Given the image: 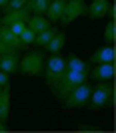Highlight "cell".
<instances>
[{
    "mask_svg": "<svg viewBox=\"0 0 116 133\" xmlns=\"http://www.w3.org/2000/svg\"><path fill=\"white\" fill-rule=\"evenodd\" d=\"M88 77L94 81H112L114 77V63H100V65H92L88 71Z\"/></svg>",
    "mask_w": 116,
    "mask_h": 133,
    "instance_id": "obj_7",
    "label": "cell"
},
{
    "mask_svg": "<svg viewBox=\"0 0 116 133\" xmlns=\"http://www.w3.org/2000/svg\"><path fill=\"white\" fill-rule=\"evenodd\" d=\"M18 38H20V42L22 44H34V38H36V34L28 28V26H24L22 30H20V34H18Z\"/></svg>",
    "mask_w": 116,
    "mask_h": 133,
    "instance_id": "obj_21",
    "label": "cell"
},
{
    "mask_svg": "<svg viewBox=\"0 0 116 133\" xmlns=\"http://www.w3.org/2000/svg\"><path fill=\"white\" fill-rule=\"evenodd\" d=\"M82 14H86V0H66V6L62 10V16H60L58 22L70 24Z\"/></svg>",
    "mask_w": 116,
    "mask_h": 133,
    "instance_id": "obj_6",
    "label": "cell"
},
{
    "mask_svg": "<svg viewBox=\"0 0 116 133\" xmlns=\"http://www.w3.org/2000/svg\"><path fill=\"white\" fill-rule=\"evenodd\" d=\"M44 63H46V57L42 50H30L22 58H18V73L28 79L40 77L44 71Z\"/></svg>",
    "mask_w": 116,
    "mask_h": 133,
    "instance_id": "obj_2",
    "label": "cell"
},
{
    "mask_svg": "<svg viewBox=\"0 0 116 133\" xmlns=\"http://www.w3.org/2000/svg\"><path fill=\"white\" fill-rule=\"evenodd\" d=\"M26 26H28L34 34H38V32H42V30L50 28V26H52V22H50L44 14H30V16L26 18Z\"/></svg>",
    "mask_w": 116,
    "mask_h": 133,
    "instance_id": "obj_11",
    "label": "cell"
},
{
    "mask_svg": "<svg viewBox=\"0 0 116 133\" xmlns=\"http://www.w3.org/2000/svg\"><path fill=\"white\" fill-rule=\"evenodd\" d=\"M0 91H2V87H0Z\"/></svg>",
    "mask_w": 116,
    "mask_h": 133,
    "instance_id": "obj_29",
    "label": "cell"
},
{
    "mask_svg": "<svg viewBox=\"0 0 116 133\" xmlns=\"http://www.w3.org/2000/svg\"><path fill=\"white\" fill-rule=\"evenodd\" d=\"M64 65H66V69H70V71H80V73H88L90 71V63H86V61H82L80 57H76V55H68L66 58H64Z\"/></svg>",
    "mask_w": 116,
    "mask_h": 133,
    "instance_id": "obj_17",
    "label": "cell"
},
{
    "mask_svg": "<svg viewBox=\"0 0 116 133\" xmlns=\"http://www.w3.org/2000/svg\"><path fill=\"white\" fill-rule=\"evenodd\" d=\"M6 52H18V50H14V49H10V46H6L4 42L0 41V55H6Z\"/></svg>",
    "mask_w": 116,
    "mask_h": 133,
    "instance_id": "obj_25",
    "label": "cell"
},
{
    "mask_svg": "<svg viewBox=\"0 0 116 133\" xmlns=\"http://www.w3.org/2000/svg\"><path fill=\"white\" fill-rule=\"evenodd\" d=\"M110 6V0H92L88 4V16L92 20H98V18H104L106 16V10Z\"/></svg>",
    "mask_w": 116,
    "mask_h": 133,
    "instance_id": "obj_13",
    "label": "cell"
},
{
    "mask_svg": "<svg viewBox=\"0 0 116 133\" xmlns=\"http://www.w3.org/2000/svg\"><path fill=\"white\" fill-rule=\"evenodd\" d=\"M64 71H66V65H64V57H60V55H52V57L44 63V81H46V87H48L50 91L54 93L56 91L58 83H60V79L64 75Z\"/></svg>",
    "mask_w": 116,
    "mask_h": 133,
    "instance_id": "obj_3",
    "label": "cell"
},
{
    "mask_svg": "<svg viewBox=\"0 0 116 133\" xmlns=\"http://www.w3.org/2000/svg\"><path fill=\"white\" fill-rule=\"evenodd\" d=\"M54 34H56V30L50 26V28H46V30H42V32L36 34V38H34V44H38V46H44V44H46V42H48L50 38L54 36Z\"/></svg>",
    "mask_w": 116,
    "mask_h": 133,
    "instance_id": "obj_19",
    "label": "cell"
},
{
    "mask_svg": "<svg viewBox=\"0 0 116 133\" xmlns=\"http://www.w3.org/2000/svg\"><path fill=\"white\" fill-rule=\"evenodd\" d=\"M26 4H28V0H8V4H6V8H4V10H14V8H26Z\"/></svg>",
    "mask_w": 116,
    "mask_h": 133,
    "instance_id": "obj_22",
    "label": "cell"
},
{
    "mask_svg": "<svg viewBox=\"0 0 116 133\" xmlns=\"http://www.w3.org/2000/svg\"><path fill=\"white\" fill-rule=\"evenodd\" d=\"M6 4H8V0H0V10L6 8Z\"/></svg>",
    "mask_w": 116,
    "mask_h": 133,
    "instance_id": "obj_28",
    "label": "cell"
},
{
    "mask_svg": "<svg viewBox=\"0 0 116 133\" xmlns=\"http://www.w3.org/2000/svg\"><path fill=\"white\" fill-rule=\"evenodd\" d=\"M6 131H8V125L4 121H0V133H6Z\"/></svg>",
    "mask_w": 116,
    "mask_h": 133,
    "instance_id": "obj_27",
    "label": "cell"
},
{
    "mask_svg": "<svg viewBox=\"0 0 116 133\" xmlns=\"http://www.w3.org/2000/svg\"><path fill=\"white\" fill-rule=\"evenodd\" d=\"M86 81H88V73H80V71H70V69H66L64 75H62V79H60V83H58V87H56V91H54L56 99L62 101L72 89H76L78 85L86 83Z\"/></svg>",
    "mask_w": 116,
    "mask_h": 133,
    "instance_id": "obj_4",
    "label": "cell"
},
{
    "mask_svg": "<svg viewBox=\"0 0 116 133\" xmlns=\"http://www.w3.org/2000/svg\"><path fill=\"white\" fill-rule=\"evenodd\" d=\"M0 71H4L6 75H16L18 73V52H6L0 55Z\"/></svg>",
    "mask_w": 116,
    "mask_h": 133,
    "instance_id": "obj_10",
    "label": "cell"
},
{
    "mask_svg": "<svg viewBox=\"0 0 116 133\" xmlns=\"http://www.w3.org/2000/svg\"><path fill=\"white\" fill-rule=\"evenodd\" d=\"M30 16L28 8H14V10H4V14L0 16V24H14V22H26V18Z\"/></svg>",
    "mask_w": 116,
    "mask_h": 133,
    "instance_id": "obj_8",
    "label": "cell"
},
{
    "mask_svg": "<svg viewBox=\"0 0 116 133\" xmlns=\"http://www.w3.org/2000/svg\"><path fill=\"white\" fill-rule=\"evenodd\" d=\"M0 41L4 42L6 46L18 50V52L22 50V42H20V38H18V34H14L6 24H0Z\"/></svg>",
    "mask_w": 116,
    "mask_h": 133,
    "instance_id": "obj_12",
    "label": "cell"
},
{
    "mask_svg": "<svg viewBox=\"0 0 116 133\" xmlns=\"http://www.w3.org/2000/svg\"><path fill=\"white\" fill-rule=\"evenodd\" d=\"M90 91H92V87L88 85V81L82 83V85H78L76 89H72V91L62 99L64 107L66 109H82V107H86L88 97H90Z\"/></svg>",
    "mask_w": 116,
    "mask_h": 133,
    "instance_id": "obj_5",
    "label": "cell"
},
{
    "mask_svg": "<svg viewBox=\"0 0 116 133\" xmlns=\"http://www.w3.org/2000/svg\"><path fill=\"white\" fill-rule=\"evenodd\" d=\"M8 83H10V75H6L4 71H0V87H4Z\"/></svg>",
    "mask_w": 116,
    "mask_h": 133,
    "instance_id": "obj_24",
    "label": "cell"
},
{
    "mask_svg": "<svg viewBox=\"0 0 116 133\" xmlns=\"http://www.w3.org/2000/svg\"><path fill=\"white\" fill-rule=\"evenodd\" d=\"M48 4H50V0H28L26 8H28L30 14H44Z\"/></svg>",
    "mask_w": 116,
    "mask_h": 133,
    "instance_id": "obj_18",
    "label": "cell"
},
{
    "mask_svg": "<svg viewBox=\"0 0 116 133\" xmlns=\"http://www.w3.org/2000/svg\"><path fill=\"white\" fill-rule=\"evenodd\" d=\"M116 38V22L114 20H108L106 28H104V41H106V44H112Z\"/></svg>",
    "mask_w": 116,
    "mask_h": 133,
    "instance_id": "obj_20",
    "label": "cell"
},
{
    "mask_svg": "<svg viewBox=\"0 0 116 133\" xmlns=\"http://www.w3.org/2000/svg\"><path fill=\"white\" fill-rule=\"evenodd\" d=\"M64 6H66V0H50V4H48V8H46V12H44V16L54 24V22L60 20Z\"/></svg>",
    "mask_w": 116,
    "mask_h": 133,
    "instance_id": "obj_15",
    "label": "cell"
},
{
    "mask_svg": "<svg viewBox=\"0 0 116 133\" xmlns=\"http://www.w3.org/2000/svg\"><path fill=\"white\" fill-rule=\"evenodd\" d=\"M76 129H78V131H92V133H98V131H100L98 127H92V125H84V123H80L78 127H76Z\"/></svg>",
    "mask_w": 116,
    "mask_h": 133,
    "instance_id": "obj_23",
    "label": "cell"
},
{
    "mask_svg": "<svg viewBox=\"0 0 116 133\" xmlns=\"http://www.w3.org/2000/svg\"><path fill=\"white\" fill-rule=\"evenodd\" d=\"M96 87H92L90 97H88V109L90 111H104L112 105L114 99V87L110 81H96Z\"/></svg>",
    "mask_w": 116,
    "mask_h": 133,
    "instance_id": "obj_1",
    "label": "cell"
},
{
    "mask_svg": "<svg viewBox=\"0 0 116 133\" xmlns=\"http://www.w3.org/2000/svg\"><path fill=\"white\" fill-rule=\"evenodd\" d=\"M106 16H108V20H114V18H116V10H114V6H112V4L108 6V10H106Z\"/></svg>",
    "mask_w": 116,
    "mask_h": 133,
    "instance_id": "obj_26",
    "label": "cell"
},
{
    "mask_svg": "<svg viewBox=\"0 0 116 133\" xmlns=\"http://www.w3.org/2000/svg\"><path fill=\"white\" fill-rule=\"evenodd\" d=\"M90 65H100V63H114V49L112 44H106V46H100L92 52V57L88 58Z\"/></svg>",
    "mask_w": 116,
    "mask_h": 133,
    "instance_id": "obj_9",
    "label": "cell"
},
{
    "mask_svg": "<svg viewBox=\"0 0 116 133\" xmlns=\"http://www.w3.org/2000/svg\"><path fill=\"white\" fill-rule=\"evenodd\" d=\"M64 46H66V32H64V30L56 32L48 42H46V44H44V49L48 50L50 55H56V52H60Z\"/></svg>",
    "mask_w": 116,
    "mask_h": 133,
    "instance_id": "obj_16",
    "label": "cell"
},
{
    "mask_svg": "<svg viewBox=\"0 0 116 133\" xmlns=\"http://www.w3.org/2000/svg\"><path fill=\"white\" fill-rule=\"evenodd\" d=\"M10 117V83L2 87L0 91V121L8 123Z\"/></svg>",
    "mask_w": 116,
    "mask_h": 133,
    "instance_id": "obj_14",
    "label": "cell"
}]
</instances>
